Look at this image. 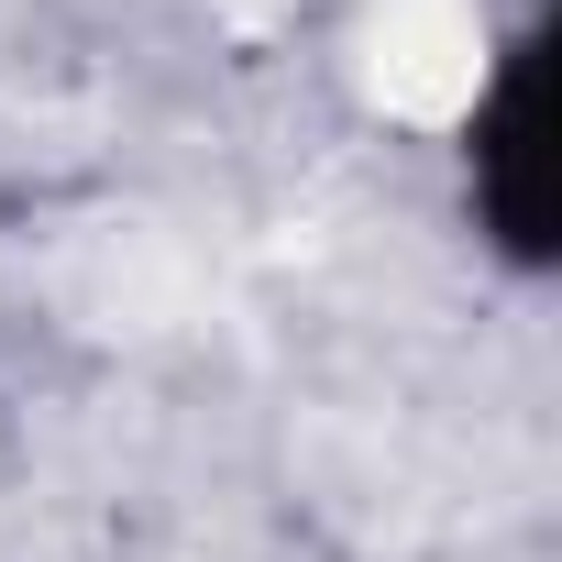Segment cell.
<instances>
[{
    "instance_id": "obj_1",
    "label": "cell",
    "mask_w": 562,
    "mask_h": 562,
    "mask_svg": "<svg viewBox=\"0 0 562 562\" xmlns=\"http://www.w3.org/2000/svg\"><path fill=\"white\" fill-rule=\"evenodd\" d=\"M540 133H551V12H529L496 56V89L463 122V188H474V232L540 276L551 265V188H540Z\"/></svg>"
}]
</instances>
